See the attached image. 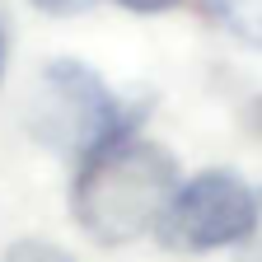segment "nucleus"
<instances>
[{"mask_svg":"<svg viewBox=\"0 0 262 262\" xmlns=\"http://www.w3.org/2000/svg\"><path fill=\"white\" fill-rule=\"evenodd\" d=\"M178 183L183 178L173 155L136 131V136L113 141L75 164L71 215L94 244L122 248L141 234H155Z\"/></svg>","mask_w":262,"mask_h":262,"instance_id":"f257e3e1","label":"nucleus"},{"mask_svg":"<svg viewBox=\"0 0 262 262\" xmlns=\"http://www.w3.org/2000/svg\"><path fill=\"white\" fill-rule=\"evenodd\" d=\"M145 122L141 103H122V98L103 84L94 66L75 56H56L42 66L38 89L28 98V131L33 141H42L56 155H71L75 164L89 159L113 141L136 136Z\"/></svg>","mask_w":262,"mask_h":262,"instance_id":"f03ea898","label":"nucleus"},{"mask_svg":"<svg viewBox=\"0 0 262 262\" xmlns=\"http://www.w3.org/2000/svg\"><path fill=\"white\" fill-rule=\"evenodd\" d=\"M262 225V196L229 169H206L178 183L169 211L159 215L155 239L169 253H215L248 244Z\"/></svg>","mask_w":262,"mask_h":262,"instance_id":"7ed1b4c3","label":"nucleus"},{"mask_svg":"<svg viewBox=\"0 0 262 262\" xmlns=\"http://www.w3.org/2000/svg\"><path fill=\"white\" fill-rule=\"evenodd\" d=\"M202 14L234 42L262 52V0H202Z\"/></svg>","mask_w":262,"mask_h":262,"instance_id":"20e7f679","label":"nucleus"},{"mask_svg":"<svg viewBox=\"0 0 262 262\" xmlns=\"http://www.w3.org/2000/svg\"><path fill=\"white\" fill-rule=\"evenodd\" d=\"M5 262H75V257L66 248H56V244H47V239H19L5 253Z\"/></svg>","mask_w":262,"mask_h":262,"instance_id":"39448f33","label":"nucleus"},{"mask_svg":"<svg viewBox=\"0 0 262 262\" xmlns=\"http://www.w3.org/2000/svg\"><path fill=\"white\" fill-rule=\"evenodd\" d=\"M33 10H42V14H52V19H66V14H84L94 0H28Z\"/></svg>","mask_w":262,"mask_h":262,"instance_id":"423d86ee","label":"nucleus"},{"mask_svg":"<svg viewBox=\"0 0 262 262\" xmlns=\"http://www.w3.org/2000/svg\"><path fill=\"white\" fill-rule=\"evenodd\" d=\"M113 5H122L131 14H164V10H178L183 0H113Z\"/></svg>","mask_w":262,"mask_h":262,"instance_id":"0eeeda50","label":"nucleus"},{"mask_svg":"<svg viewBox=\"0 0 262 262\" xmlns=\"http://www.w3.org/2000/svg\"><path fill=\"white\" fill-rule=\"evenodd\" d=\"M5 66H10V33H5V19H0V84H5Z\"/></svg>","mask_w":262,"mask_h":262,"instance_id":"6e6552de","label":"nucleus"},{"mask_svg":"<svg viewBox=\"0 0 262 262\" xmlns=\"http://www.w3.org/2000/svg\"><path fill=\"white\" fill-rule=\"evenodd\" d=\"M248 113H253V122H257V131H262V94L253 98V108H248Z\"/></svg>","mask_w":262,"mask_h":262,"instance_id":"1a4fd4ad","label":"nucleus"},{"mask_svg":"<svg viewBox=\"0 0 262 262\" xmlns=\"http://www.w3.org/2000/svg\"><path fill=\"white\" fill-rule=\"evenodd\" d=\"M257 262H262V248H257Z\"/></svg>","mask_w":262,"mask_h":262,"instance_id":"9d476101","label":"nucleus"}]
</instances>
